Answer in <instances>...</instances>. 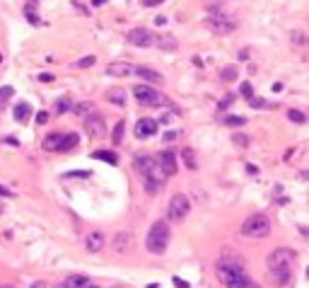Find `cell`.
<instances>
[{
    "mask_svg": "<svg viewBox=\"0 0 309 288\" xmlns=\"http://www.w3.org/2000/svg\"><path fill=\"white\" fill-rule=\"evenodd\" d=\"M87 284H90V279H87L85 274H77V276H70V279H68L65 288H85Z\"/></svg>",
    "mask_w": 309,
    "mask_h": 288,
    "instance_id": "obj_23",
    "label": "cell"
},
{
    "mask_svg": "<svg viewBox=\"0 0 309 288\" xmlns=\"http://www.w3.org/2000/svg\"><path fill=\"white\" fill-rule=\"evenodd\" d=\"M271 218L263 216V213H254V216H249L244 223H242V235L249 237V240H261V237H266L268 232H271Z\"/></svg>",
    "mask_w": 309,
    "mask_h": 288,
    "instance_id": "obj_4",
    "label": "cell"
},
{
    "mask_svg": "<svg viewBox=\"0 0 309 288\" xmlns=\"http://www.w3.org/2000/svg\"><path fill=\"white\" fill-rule=\"evenodd\" d=\"M32 116V107L27 104V102H19L17 107H15V119L17 121H27Z\"/></svg>",
    "mask_w": 309,
    "mask_h": 288,
    "instance_id": "obj_22",
    "label": "cell"
},
{
    "mask_svg": "<svg viewBox=\"0 0 309 288\" xmlns=\"http://www.w3.org/2000/svg\"><path fill=\"white\" fill-rule=\"evenodd\" d=\"M12 95H15V90H12L10 85H7V87H0V104H2V102H7Z\"/></svg>",
    "mask_w": 309,
    "mask_h": 288,
    "instance_id": "obj_35",
    "label": "cell"
},
{
    "mask_svg": "<svg viewBox=\"0 0 309 288\" xmlns=\"http://www.w3.org/2000/svg\"><path fill=\"white\" fill-rule=\"evenodd\" d=\"M152 44H157V46L164 49V51H174V49H177V39H174L172 34H160V37H155Z\"/></svg>",
    "mask_w": 309,
    "mask_h": 288,
    "instance_id": "obj_17",
    "label": "cell"
},
{
    "mask_svg": "<svg viewBox=\"0 0 309 288\" xmlns=\"http://www.w3.org/2000/svg\"><path fill=\"white\" fill-rule=\"evenodd\" d=\"M133 68L135 66H130V63H111L107 68V75H111V77H128V75H133Z\"/></svg>",
    "mask_w": 309,
    "mask_h": 288,
    "instance_id": "obj_13",
    "label": "cell"
},
{
    "mask_svg": "<svg viewBox=\"0 0 309 288\" xmlns=\"http://www.w3.org/2000/svg\"><path fill=\"white\" fill-rule=\"evenodd\" d=\"M92 63H97V58H94V56H85V58H80V61L75 63V68H90Z\"/></svg>",
    "mask_w": 309,
    "mask_h": 288,
    "instance_id": "obj_32",
    "label": "cell"
},
{
    "mask_svg": "<svg viewBox=\"0 0 309 288\" xmlns=\"http://www.w3.org/2000/svg\"><path fill=\"white\" fill-rule=\"evenodd\" d=\"M0 196H5V199H10V196H12V192H10V189H5V187L0 184Z\"/></svg>",
    "mask_w": 309,
    "mask_h": 288,
    "instance_id": "obj_42",
    "label": "cell"
},
{
    "mask_svg": "<svg viewBox=\"0 0 309 288\" xmlns=\"http://www.w3.org/2000/svg\"><path fill=\"white\" fill-rule=\"evenodd\" d=\"M174 138H177V134H172V131H169V134H164V143H172Z\"/></svg>",
    "mask_w": 309,
    "mask_h": 288,
    "instance_id": "obj_44",
    "label": "cell"
},
{
    "mask_svg": "<svg viewBox=\"0 0 309 288\" xmlns=\"http://www.w3.org/2000/svg\"><path fill=\"white\" fill-rule=\"evenodd\" d=\"M92 157H94V160H104L107 165H119V155L111 153V150H94Z\"/></svg>",
    "mask_w": 309,
    "mask_h": 288,
    "instance_id": "obj_21",
    "label": "cell"
},
{
    "mask_svg": "<svg viewBox=\"0 0 309 288\" xmlns=\"http://www.w3.org/2000/svg\"><path fill=\"white\" fill-rule=\"evenodd\" d=\"M155 162H157V170H160L162 177L177 174V155H174V150H162V153L155 157Z\"/></svg>",
    "mask_w": 309,
    "mask_h": 288,
    "instance_id": "obj_9",
    "label": "cell"
},
{
    "mask_svg": "<svg viewBox=\"0 0 309 288\" xmlns=\"http://www.w3.org/2000/svg\"><path fill=\"white\" fill-rule=\"evenodd\" d=\"M220 75H222V80H227V82H230V80H237L239 71H237L235 66H227V68H222V73H220Z\"/></svg>",
    "mask_w": 309,
    "mask_h": 288,
    "instance_id": "obj_29",
    "label": "cell"
},
{
    "mask_svg": "<svg viewBox=\"0 0 309 288\" xmlns=\"http://www.w3.org/2000/svg\"><path fill=\"white\" fill-rule=\"evenodd\" d=\"M160 2H164V0H143L145 7H155V5H160Z\"/></svg>",
    "mask_w": 309,
    "mask_h": 288,
    "instance_id": "obj_41",
    "label": "cell"
},
{
    "mask_svg": "<svg viewBox=\"0 0 309 288\" xmlns=\"http://www.w3.org/2000/svg\"><path fill=\"white\" fill-rule=\"evenodd\" d=\"M232 141H235V143H237V145H242V148H244V145L249 143V138H247V136H235Z\"/></svg>",
    "mask_w": 309,
    "mask_h": 288,
    "instance_id": "obj_39",
    "label": "cell"
},
{
    "mask_svg": "<svg viewBox=\"0 0 309 288\" xmlns=\"http://www.w3.org/2000/svg\"><path fill=\"white\" fill-rule=\"evenodd\" d=\"M128 245H130V235H128V232H121V235L114 240V247H116L119 252H126V247H128Z\"/></svg>",
    "mask_w": 309,
    "mask_h": 288,
    "instance_id": "obj_25",
    "label": "cell"
},
{
    "mask_svg": "<svg viewBox=\"0 0 309 288\" xmlns=\"http://www.w3.org/2000/svg\"><path fill=\"white\" fill-rule=\"evenodd\" d=\"M24 15H27V19H29L32 24H39V17L34 15V5H27V7H24Z\"/></svg>",
    "mask_w": 309,
    "mask_h": 288,
    "instance_id": "obj_34",
    "label": "cell"
},
{
    "mask_svg": "<svg viewBox=\"0 0 309 288\" xmlns=\"http://www.w3.org/2000/svg\"><path fill=\"white\" fill-rule=\"evenodd\" d=\"M242 95H244V97H254V90H251V85H249V82H242Z\"/></svg>",
    "mask_w": 309,
    "mask_h": 288,
    "instance_id": "obj_37",
    "label": "cell"
},
{
    "mask_svg": "<svg viewBox=\"0 0 309 288\" xmlns=\"http://www.w3.org/2000/svg\"><path fill=\"white\" fill-rule=\"evenodd\" d=\"M49 121V112H39L36 114V124H46Z\"/></svg>",
    "mask_w": 309,
    "mask_h": 288,
    "instance_id": "obj_38",
    "label": "cell"
},
{
    "mask_svg": "<svg viewBox=\"0 0 309 288\" xmlns=\"http://www.w3.org/2000/svg\"><path fill=\"white\" fill-rule=\"evenodd\" d=\"M77 143H80L77 134H63V136H61V143H58V153H68V150H73V148H75Z\"/></svg>",
    "mask_w": 309,
    "mask_h": 288,
    "instance_id": "obj_16",
    "label": "cell"
},
{
    "mask_svg": "<svg viewBox=\"0 0 309 288\" xmlns=\"http://www.w3.org/2000/svg\"><path fill=\"white\" fill-rule=\"evenodd\" d=\"M133 75H138V77H143L147 82H164V77L160 73L150 71V68H133Z\"/></svg>",
    "mask_w": 309,
    "mask_h": 288,
    "instance_id": "obj_15",
    "label": "cell"
},
{
    "mask_svg": "<svg viewBox=\"0 0 309 288\" xmlns=\"http://www.w3.org/2000/svg\"><path fill=\"white\" fill-rule=\"evenodd\" d=\"M157 134V121L155 119H140L135 124V138H150Z\"/></svg>",
    "mask_w": 309,
    "mask_h": 288,
    "instance_id": "obj_12",
    "label": "cell"
},
{
    "mask_svg": "<svg viewBox=\"0 0 309 288\" xmlns=\"http://www.w3.org/2000/svg\"><path fill=\"white\" fill-rule=\"evenodd\" d=\"M174 284H177L179 288H188V284H186V281H182V279H174Z\"/></svg>",
    "mask_w": 309,
    "mask_h": 288,
    "instance_id": "obj_45",
    "label": "cell"
},
{
    "mask_svg": "<svg viewBox=\"0 0 309 288\" xmlns=\"http://www.w3.org/2000/svg\"><path fill=\"white\" fill-rule=\"evenodd\" d=\"M70 112L85 119V116H90V114L94 112V104H92V102H73V107H70Z\"/></svg>",
    "mask_w": 309,
    "mask_h": 288,
    "instance_id": "obj_18",
    "label": "cell"
},
{
    "mask_svg": "<svg viewBox=\"0 0 309 288\" xmlns=\"http://www.w3.org/2000/svg\"><path fill=\"white\" fill-rule=\"evenodd\" d=\"M169 225H167V220H155L152 223V228L147 230V237H145V247H147V252H152V254H162L164 250H167V245H169Z\"/></svg>",
    "mask_w": 309,
    "mask_h": 288,
    "instance_id": "obj_2",
    "label": "cell"
},
{
    "mask_svg": "<svg viewBox=\"0 0 309 288\" xmlns=\"http://www.w3.org/2000/svg\"><path fill=\"white\" fill-rule=\"evenodd\" d=\"M128 44H133V46H138V49H147V46H152V41H155V34L150 32V29H143V27H135V29H130L128 32Z\"/></svg>",
    "mask_w": 309,
    "mask_h": 288,
    "instance_id": "obj_10",
    "label": "cell"
},
{
    "mask_svg": "<svg viewBox=\"0 0 309 288\" xmlns=\"http://www.w3.org/2000/svg\"><path fill=\"white\" fill-rule=\"evenodd\" d=\"M90 170H75V172H65V177H90Z\"/></svg>",
    "mask_w": 309,
    "mask_h": 288,
    "instance_id": "obj_36",
    "label": "cell"
},
{
    "mask_svg": "<svg viewBox=\"0 0 309 288\" xmlns=\"http://www.w3.org/2000/svg\"><path fill=\"white\" fill-rule=\"evenodd\" d=\"M107 102H111V104H116V107H124L126 104V92L121 87H111V90H107Z\"/></svg>",
    "mask_w": 309,
    "mask_h": 288,
    "instance_id": "obj_19",
    "label": "cell"
},
{
    "mask_svg": "<svg viewBox=\"0 0 309 288\" xmlns=\"http://www.w3.org/2000/svg\"><path fill=\"white\" fill-rule=\"evenodd\" d=\"M32 2H36V0H32Z\"/></svg>",
    "mask_w": 309,
    "mask_h": 288,
    "instance_id": "obj_50",
    "label": "cell"
},
{
    "mask_svg": "<svg viewBox=\"0 0 309 288\" xmlns=\"http://www.w3.org/2000/svg\"><path fill=\"white\" fill-rule=\"evenodd\" d=\"M290 37H292V39H295V41H297V44H305V37H302V34H300V32H292V34H290Z\"/></svg>",
    "mask_w": 309,
    "mask_h": 288,
    "instance_id": "obj_40",
    "label": "cell"
},
{
    "mask_svg": "<svg viewBox=\"0 0 309 288\" xmlns=\"http://www.w3.org/2000/svg\"><path fill=\"white\" fill-rule=\"evenodd\" d=\"M297 264V252L290 250V247H278L268 254V271H275V274H292Z\"/></svg>",
    "mask_w": 309,
    "mask_h": 288,
    "instance_id": "obj_3",
    "label": "cell"
},
{
    "mask_svg": "<svg viewBox=\"0 0 309 288\" xmlns=\"http://www.w3.org/2000/svg\"><path fill=\"white\" fill-rule=\"evenodd\" d=\"M70 107H73V102L65 97V99H58L56 102V114H65V112H70Z\"/></svg>",
    "mask_w": 309,
    "mask_h": 288,
    "instance_id": "obj_30",
    "label": "cell"
},
{
    "mask_svg": "<svg viewBox=\"0 0 309 288\" xmlns=\"http://www.w3.org/2000/svg\"><path fill=\"white\" fill-rule=\"evenodd\" d=\"M288 119L295 121V124H305V121H307V116H305L300 109H288Z\"/></svg>",
    "mask_w": 309,
    "mask_h": 288,
    "instance_id": "obj_28",
    "label": "cell"
},
{
    "mask_svg": "<svg viewBox=\"0 0 309 288\" xmlns=\"http://www.w3.org/2000/svg\"><path fill=\"white\" fill-rule=\"evenodd\" d=\"M104 2H109V0H92V5H94V7H99V5H104Z\"/></svg>",
    "mask_w": 309,
    "mask_h": 288,
    "instance_id": "obj_46",
    "label": "cell"
},
{
    "mask_svg": "<svg viewBox=\"0 0 309 288\" xmlns=\"http://www.w3.org/2000/svg\"><path fill=\"white\" fill-rule=\"evenodd\" d=\"M249 104L256 107V109H268V107H271L266 99H258V97H249Z\"/></svg>",
    "mask_w": 309,
    "mask_h": 288,
    "instance_id": "obj_33",
    "label": "cell"
},
{
    "mask_svg": "<svg viewBox=\"0 0 309 288\" xmlns=\"http://www.w3.org/2000/svg\"><path fill=\"white\" fill-rule=\"evenodd\" d=\"M225 124H227V126H244L247 119H244V116H225Z\"/></svg>",
    "mask_w": 309,
    "mask_h": 288,
    "instance_id": "obj_31",
    "label": "cell"
},
{
    "mask_svg": "<svg viewBox=\"0 0 309 288\" xmlns=\"http://www.w3.org/2000/svg\"><path fill=\"white\" fill-rule=\"evenodd\" d=\"M61 136H63V134H49V136L44 138L41 148H44L46 153H58V143H61Z\"/></svg>",
    "mask_w": 309,
    "mask_h": 288,
    "instance_id": "obj_20",
    "label": "cell"
},
{
    "mask_svg": "<svg viewBox=\"0 0 309 288\" xmlns=\"http://www.w3.org/2000/svg\"><path fill=\"white\" fill-rule=\"evenodd\" d=\"M188 211H191L188 196H186V194H174L172 201H169V206H167V218L174 220V223H182V220L188 216Z\"/></svg>",
    "mask_w": 309,
    "mask_h": 288,
    "instance_id": "obj_6",
    "label": "cell"
},
{
    "mask_svg": "<svg viewBox=\"0 0 309 288\" xmlns=\"http://www.w3.org/2000/svg\"><path fill=\"white\" fill-rule=\"evenodd\" d=\"M133 97H135V102H140L143 107H160V104L167 102V99H164L155 87H150V85H138V87H133Z\"/></svg>",
    "mask_w": 309,
    "mask_h": 288,
    "instance_id": "obj_5",
    "label": "cell"
},
{
    "mask_svg": "<svg viewBox=\"0 0 309 288\" xmlns=\"http://www.w3.org/2000/svg\"><path fill=\"white\" fill-rule=\"evenodd\" d=\"M133 167L143 174V179H162V182H164V177H162L160 170H157L155 157H150V155H140V157H135V160H133Z\"/></svg>",
    "mask_w": 309,
    "mask_h": 288,
    "instance_id": "obj_8",
    "label": "cell"
},
{
    "mask_svg": "<svg viewBox=\"0 0 309 288\" xmlns=\"http://www.w3.org/2000/svg\"><path fill=\"white\" fill-rule=\"evenodd\" d=\"M85 245H87L90 252H99V250L104 247V235H102V232H90L87 240H85Z\"/></svg>",
    "mask_w": 309,
    "mask_h": 288,
    "instance_id": "obj_14",
    "label": "cell"
},
{
    "mask_svg": "<svg viewBox=\"0 0 309 288\" xmlns=\"http://www.w3.org/2000/svg\"><path fill=\"white\" fill-rule=\"evenodd\" d=\"M215 274H218L220 284L225 288H258V284L251 281V276L244 271L242 259L235 257V254L232 257L230 254L220 257L218 264H215Z\"/></svg>",
    "mask_w": 309,
    "mask_h": 288,
    "instance_id": "obj_1",
    "label": "cell"
},
{
    "mask_svg": "<svg viewBox=\"0 0 309 288\" xmlns=\"http://www.w3.org/2000/svg\"><path fill=\"white\" fill-rule=\"evenodd\" d=\"M268 274H271V281L275 286H288L290 279H292V274H275V271H268Z\"/></svg>",
    "mask_w": 309,
    "mask_h": 288,
    "instance_id": "obj_24",
    "label": "cell"
},
{
    "mask_svg": "<svg viewBox=\"0 0 309 288\" xmlns=\"http://www.w3.org/2000/svg\"><path fill=\"white\" fill-rule=\"evenodd\" d=\"M182 157H184V162H186L188 170H196V155H193L191 148H184V150H182Z\"/></svg>",
    "mask_w": 309,
    "mask_h": 288,
    "instance_id": "obj_26",
    "label": "cell"
},
{
    "mask_svg": "<svg viewBox=\"0 0 309 288\" xmlns=\"http://www.w3.org/2000/svg\"><path fill=\"white\" fill-rule=\"evenodd\" d=\"M124 131H126V121L121 119V121H116V126H114V143L116 145L124 141Z\"/></svg>",
    "mask_w": 309,
    "mask_h": 288,
    "instance_id": "obj_27",
    "label": "cell"
},
{
    "mask_svg": "<svg viewBox=\"0 0 309 288\" xmlns=\"http://www.w3.org/2000/svg\"><path fill=\"white\" fill-rule=\"evenodd\" d=\"M85 288H99V286H94V284H87V286H85Z\"/></svg>",
    "mask_w": 309,
    "mask_h": 288,
    "instance_id": "obj_48",
    "label": "cell"
},
{
    "mask_svg": "<svg viewBox=\"0 0 309 288\" xmlns=\"http://www.w3.org/2000/svg\"><path fill=\"white\" fill-rule=\"evenodd\" d=\"M29 288H46V286H44V281H39V284H32Z\"/></svg>",
    "mask_w": 309,
    "mask_h": 288,
    "instance_id": "obj_47",
    "label": "cell"
},
{
    "mask_svg": "<svg viewBox=\"0 0 309 288\" xmlns=\"http://www.w3.org/2000/svg\"><path fill=\"white\" fill-rule=\"evenodd\" d=\"M5 288H10V286H5Z\"/></svg>",
    "mask_w": 309,
    "mask_h": 288,
    "instance_id": "obj_51",
    "label": "cell"
},
{
    "mask_svg": "<svg viewBox=\"0 0 309 288\" xmlns=\"http://www.w3.org/2000/svg\"><path fill=\"white\" fill-rule=\"evenodd\" d=\"M0 61H2V56H0Z\"/></svg>",
    "mask_w": 309,
    "mask_h": 288,
    "instance_id": "obj_49",
    "label": "cell"
},
{
    "mask_svg": "<svg viewBox=\"0 0 309 288\" xmlns=\"http://www.w3.org/2000/svg\"><path fill=\"white\" fill-rule=\"evenodd\" d=\"M39 80H41V82H51V80H54V75H49V73H44V75H39Z\"/></svg>",
    "mask_w": 309,
    "mask_h": 288,
    "instance_id": "obj_43",
    "label": "cell"
},
{
    "mask_svg": "<svg viewBox=\"0 0 309 288\" xmlns=\"http://www.w3.org/2000/svg\"><path fill=\"white\" fill-rule=\"evenodd\" d=\"M85 131H87V136H92V138H99V136H104V119H102V114H97V112H92L90 116H85Z\"/></svg>",
    "mask_w": 309,
    "mask_h": 288,
    "instance_id": "obj_11",
    "label": "cell"
},
{
    "mask_svg": "<svg viewBox=\"0 0 309 288\" xmlns=\"http://www.w3.org/2000/svg\"><path fill=\"white\" fill-rule=\"evenodd\" d=\"M205 27L213 32V34H230V32H235V19H230L227 15H222L220 10H213V15L205 19Z\"/></svg>",
    "mask_w": 309,
    "mask_h": 288,
    "instance_id": "obj_7",
    "label": "cell"
}]
</instances>
